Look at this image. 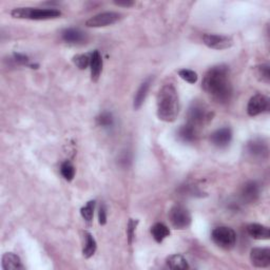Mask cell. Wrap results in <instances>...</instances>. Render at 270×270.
Here are the masks:
<instances>
[{"label":"cell","mask_w":270,"mask_h":270,"mask_svg":"<svg viewBox=\"0 0 270 270\" xmlns=\"http://www.w3.org/2000/svg\"><path fill=\"white\" fill-rule=\"evenodd\" d=\"M203 89L212 99L218 104L230 102L233 94L230 80V70L225 65L210 68L203 80Z\"/></svg>","instance_id":"6da1fadb"},{"label":"cell","mask_w":270,"mask_h":270,"mask_svg":"<svg viewBox=\"0 0 270 270\" xmlns=\"http://www.w3.org/2000/svg\"><path fill=\"white\" fill-rule=\"evenodd\" d=\"M156 106H158V116L162 122H174L179 115L180 99L175 87L171 83L162 86L158 97H156Z\"/></svg>","instance_id":"7a4b0ae2"},{"label":"cell","mask_w":270,"mask_h":270,"mask_svg":"<svg viewBox=\"0 0 270 270\" xmlns=\"http://www.w3.org/2000/svg\"><path fill=\"white\" fill-rule=\"evenodd\" d=\"M11 15L18 19H30V20H48L54 19L61 16V12L54 8H15L12 10Z\"/></svg>","instance_id":"3957f363"},{"label":"cell","mask_w":270,"mask_h":270,"mask_svg":"<svg viewBox=\"0 0 270 270\" xmlns=\"http://www.w3.org/2000/svg\"><path fill=\"white\" fill-rule=\"evenodd\" d=\"M213 112L208 108L207 105L201 102H193L188 110V124L192 125L196 129L212 120Z\"/></svg>","instance_id":"277c9868"},{"label":"cell","mask_w":270,"mask_h":270,"mask_svg":"<svg viewBox=\"0 0 270 270\" xmlns=\"http://www.w3.org/2000/svg\"><path fill=\"white\" fill-rule=\"evenodd\" d=\"M213 242L223 249H231L237 243V233L230 227L221 226L213 229L211 233Z\"/></svg>","instance_id":"5b68a950"},{"label":"cell","mask_w":270,"mask_h":270,"mask_svg":"<svg viewBox=\"0 0 270 270\" xmlns=\"http://www.w3.org/2000/svg\"><path fill=\"white\" fill-rule=\"evenodd\" d=\"M169 219L175 229H187L191 224V215L182 205H175L169 211Z\"/></svg>","instance_id":"8992f818"},{"label":"cell","mask_w":270,"mask_h":270,"mask_svg":"<svg viewBox=\"0 0 270 270\" xmlns=\"http://www.w3.org/2000/svg\"><path fill=\"white\" fill-rule=\"evenodd\" d=\"M119 19L120 14L115 12H105L91 17L89 20H87L86 26L88 27H102L115 24Z\"/></svg>","instance_id":"52a82bcc"},{"label":"cell","mask_w":270,"mask_h":270,"mask_svg":"<svg viewBox=\"0 0 270 270\" xmlns=\"http://www.w3.org/2000/svg\"><path fill=\"white\" fill-rule=\"evenodd\" d=\"M203 41L208 48L215 50L229 49L233 45L231 37L218 34H205L203 36Z\"/></svg>","instance_id":"ba28073f"},{"label":"cell","mask_w":270,"mask_h":270,"mask_svg":"<svg viewBox=\"0 0 270 270\" xmlns=\"http://www.w3.org/2000/svg\"><path fill=\"white\" fill-rule=\"evenodd\" d=\"M269 109V98L263 94H255L250 98L247 106V113L250 116H257Z\"/></svg>","instance_id":"9c48e42d"},{"label":"cell","mask_w":270,"mask_h":270,"mask_svg":"<svg viewBox=\"0 0 270 270\" xmlns=\"http://www.w3.org/2000/svg\"><path fill=\"white\" fill-rule=\"evenodd\" d=\"M247 152L252 159L264 160L268 155V145L265 140L255 138L247 144Z\"/></svg>","instance_id":"30bf717a"},{"label":"cell","mask_w":270,"mask_h":270,"mask_svg":"<svg viewBox=\"0 0 270 270\" xmlns=\"http://www.w3.org/2000/svg\"><path fill=\"white\" fill-rule=\"evenodd\" d=\"M250 261L252 265L258 268L269 267L270 249L269 248H253L250 251Z\"/></svg>","instance_id":"8fae6325"},{"label":"cell","mask_w":270,"mask_h":270,"mask_svg":"<svg viewBox=\"0 0 270 270\" xmlns=\"http://www.w3.org/2000/svg\"><path fill=\"white\" fill-rule=\"evenodd\" d=\"M260 185L257 182H247L241 190L242 201L247 204H252L257 202L258 198L260 197Z\"/></svg>","instance_id":"7c38bea8"},{"label":"cell","mask_w":270,"mask_h":270,"mask_svg":"<svg viewBox=\"0 0 270 270\" xmlns=\"http://www.w3.org/2000/svg\"><path fill=\"white\" fill-rule=\"evenodd\" d=\"M232 139V131L230 128H221L213 132L210 136L211 143L217 148H225L230 144Z\"/></svg>","instance_id":"4fadbf2b"},{"label":"cell","mask_w":270,"mask_h":270,"mask_svg":"<svg viewBox=\"0 0 270 270\" xmlns=\"http://www.w3.org/2000/svg\"><path fill=\"white\" fill-rule=\"evenodd\" d=\"M1 266L3 270H24L25 266L23 265L20 258L15 253L8 252L2 255Z\"/></svg>","instance_id":"5bb4252c"},{"label":"cell","mask_w":270,"mask_h":270,"mask_svg":"<svg viewBox=\"0 0 270 270\" xmlns=\"http://www.w3.org/2000/svg\"><path fill=\"white\" fill-rule=\"evenodd\" d=\"M90 69H91V77L92 81H96L103 71V58L102 55L97 50L90 55Z\"/></svg>","instance_id":"9a60e30c"},{"label":"cell","mask_w":270,"mask_h":270,"mask_svg":"<svg viewBox=\"0 0 270 270\" xmlns=\"http://www.w3.org/2000/svg\"><path fill=\"white\" fill-rule=\"evenodd\" d=\"M247 232L254 240H269V228L261 224H249L247 226Z\"/></svg>","instance_id":"2e32d148"},{"label":"cell","mask_w":270,"mask_h":270,"mask_svg":"<svg viewBox=\"0 0 270 270\" xmlns=\"http://www.w3.org/2000/svg\"><path fill=\"white\" fill-rule=\"evenodd\" d=\"M197 135V129L190 124L182 126L179 131H177V137H179L184 143H192L195 140Z\"/></svg>","instance_id":"e0dca14e"},{"label":"cell","mask_w":270,"mask_h":270,"mask_svg":"<svg viewBox=\"0 0 270 270\" xmlns=\"http://www.w3.org/2000/svg\"><path fill=\"white\" fill-rule=\"evenodd\" d=\"M150 86H151V78H147V80L140 84V87L138 88L136 94H135V97H134V108L136 110L143 106L145 99L147 97L148 91L150 89Z\"/></svg>","instance_id":"ac0fdd59"},{"label":"cell","mask_w":270,"mask_h":270,"mask_svg":"<svg viewBox=\"0 0 270 270\" xmlns=\"http://www.w3.org/2000/svg\"><path fill=\"white\" fill-rule=\"evenodd\" d=\"M167 267L170 269H189L187 260L182 254H172L166 259Z\"/></svg>","instance_id":"d6986e66"},{"label":"cell","mask_w":270,"mask_h":270,"mask_svg":"<svg viewBox=\"0 0 270 270\" xmlns=\"http://www.w3.org/2000/svg\"><path fill=\"white\" fill-rule=\"evenodd\" d=\"M151 234L158 243H162V241L170 236V230L165 224L156 223L151 227Z\"/></svg>","instance_id":"ffe728a7"},{"label":"cell","mask_w":270,"mask_h":270,"mask_svg":"<svg viewBox=\"0 0 270 270\" xmlns=\"http://www.w3.org/2000/svg\"><path fill=\"white\" fill-rule=\"evenodd\" d=\"M84 247H83V250H82V254L84 258H91L93 257L95 251H96V248H97V244H96V241L95 239L92 237V234L89 233V232H84Z\"/></svg>","instance_id":"44dd1931"},{"label":"cell","mask_w":270,"mask_h":270,"mask_svg":"<svg viewBox=\"0 0 270 270\" xmlns=\"http://www.w3.org/2000/svg\"><path fill=\"white\" fill-rule=\"evenodd\" d=\"M62 39L68 44H80L84 40V34L76 29H68L62 32Z\"/></svg>","instance_id":"7402d4cb"},{"label":"cell","mask_w":270,"mask_h":270,"mask_svg":"<svg viewBox=\"0 0 270 270\" xmlns=\"http://www.w3.org/2000/svg\"><path fill=\"white\" fill-rule=\"evenodd\" d=\"M94 209H95V201L88 202L87 205L81 209V215L84 219V222H86L88 225H91L92 221H93Z\"/></svg>","instance_id":"603a6c76"},{"label":"cell","mask_w":270,"mask_h":270,"mask_svg":"<svg viewBox=\"0 0 270 270\" xmlns=\"http://www.w3.org/2000/svg\"><path fill=\"white\" fill-rule=\"evenodd\" d=\"M255 75L259 80L265 83H269L270 81V67L267 63H263L255 67Z\"/></svg>","instance_id":"cb8c5ba5"},{"label":"cell","mask_w":270,"mask_h":270,"mask_svg":"<svg viewBox=\"0 0 270 270\" xmlns=\"http://www.w3.org/2000/svg\"><path fill=\"white\" fill-rule=\"evenodd\" d=\"M60 173L63 176V179L67 180L68 182H71L75 176V168L70 162L67 161L65 162H62V165L60 167Z\"/></svg>","instance_id":"d4e9b609"},{"label":"cell","mask_w":270,"mask_h":270,"mask_svg":"<svg viewBox=\"0 0 270 270\" xmlns=\"http://www.w3.org/2000/svg\"><path fill=\"white\" fill-rule=\"evenodd\" d=\"M97 125L101 126L103 128H110L114 124V118H113V115L109 112H103L102 114H99L96 118Z\"/></svg>","instance_id":"484cf974"},{"label":"cell","mask_w":270,"mask_h":270,"mask_svg":"<svg viewBox=\"0 0 270 270\" xmlns=\"http://www.w3.org/2000/svg\"><path fill=\"white\" fill-rule=\"evenodd\" d=\"M179 75L182 80H184L185 81H187L189 83H195L197 81V74L192 70L182 69L179 71Z\"/></svg>","instance_id":"4316f807"},{"label":"cell","mask_w":270,"mask_h":270,"mask_svg":"<svg viewBox=\"0 0 270 270\" xmlns=\"http://www.w3.org/2000/svg\"><path fill=\"white\" fill-rule=\"evenodd\" d=\"M90 60H91L90 56L86 54H80L73 57V61L76 65V67H78L81 70L87 69L90 66Z\"/></svg>","instance_id":"83f0119b"},{"label":"cell","mask_w":270,"mask_h":270,"mask_svg":"<svg viewBox=\"0 0 270 270\" xmlns=\"http://www.w3.org/2000/svg\"><path fill=\"white\" fill-rule=\"evenodd\" d=\"M138 224L137 219H130L129 223H128V228H127V236H128V243L130 245L132 244V242L135 237V230H136V226Z\"/></svg>","instance_id":"f1b7e54d"},{"label":"cell","mask_w":270,"mask_h":270,"mask_svg":"<svg viewBox=\"0 0 270 270\" xmlns=\"http://www.w3.org/2000/svg\"><path fill=\"white\" fill-rule=\"evenodd\" d=\"M98 221H99V224H101V225H105L107 223V211H106V207H105L104 204H102L101 207H99Z\"/></svg>","instance_id":"f546056e"},{"label":"cell","mask_w":270,"mask_h":270,"mask_svg":"<svg viewBox=\"0 0 270 270\" xmlns=\"http://www.w3.org/2000/svg\"><path fill=\"white\" fill-rule=\"evenodd\" d=\"M14 59L16 60V62L20 63V65H26L29 66V58L27 57V56L23 55V54H14Z\"/></svg>","instance_id":"4dcf8cb0"},{"label":"cell","mask_w":270,"mask_h":270,"mask_svg":"<svg viewBox=\"0 0 270 270\" xmlns=\"http://www.w3.org/2000/svg\"><path fill=\"white\" fill-rule=\"evenodd\" d=\"M114 3L118 6H126V8H129V6L134 4L133 1H128V0H126V1H114Z\"/></svg>","instance_id":"1f68e13d"}]
</instances>
